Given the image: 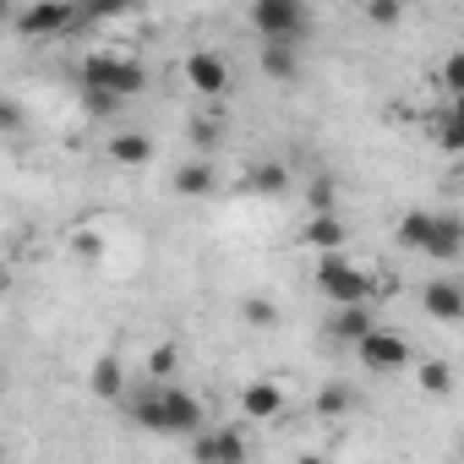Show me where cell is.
Here are the masks:
<instances>
[{
	"label": "cell",
	"mask_w": 464,
	"mask_h": 464,
	"mask_svg": "<svg viewBox=\"0 0 464 464\" xmlns=\"http://www.w3.org/2000/svg\"><path fill=\"white\" fill-rule=\"evenodd\" d=\"M126 410L153 437H197L202 431V399L180 382H148L142 393H126Z\"/></svg>",
	"instance_id": "1"
},
{
	"label": "cell",
	"mask_w": 464,
	"mask_h": 464,
	"mask_svg": "<svg viewBox=\"0 0 464 464\" xmlns=\"http://www.w3.org/2000/svg\"><path fill=\"white\" fill-rule=\"evenodd\" d=\"M82 88H99V93H115L121 104L126 99H137L142 88H148V72H142V61H131V55H115V50H93L88 61H82Z\"/></svg>",
	"instance_id": "2"
},
{
	"label": "cell",
	"mask_w": 464,
	"mask_h": 464,
	"mask_svg": "<svg viewBox=\"0 0 464 464\" xmlns=\"http://www.w3.org/2000/svg\"><path fill=\"white\" fill-rule=\"evenodd\" d=\"M317 290H323L334 306H366V301L377 295V279L361 274L344 252H334V257H317Z\"/></svg>",
	"instance_id": "3"
},
{
	"label": "cell",
	"mask_w": 464,
	"mask_h": 464,
	"mask_svg": "<svg viewBox=\"0 0 464 464\" xmlns=\"http://www.w3.org/2000/svg\"><path fill=\"white\" fill-rule=\"evenodd\" d=\"M306 23H312L306 0H257L252 6V28L263 34V44H295Z\"/></svg>",
	"instance_id": "4"
},
{
	"label": "cell",
	"mask_w": 464,
	"mask_h": 464,
	"mask_svg": "<svg viewBox=\"0 0 464 464\" xmlns=\"http://www.w3.org/2000/svg\"><path fill=\"white\" fill-rule=\"evenodd\" d=\"M191 459L197 464H246L252 459V442L241 426H213L202 437H191Z\"/></svg>",
	"instance_id": "5"
},
{
	"label": "cell",
	"mask_w": 464,
	"mask_h": 464,
	"mask_svg": "<svg viewBox=\"0 0 464 464\" xmlns=\"http://www.w3.org/2000/svg\"><path fill=\"white\" fill-rule=\"evenodd\" d=\"M77 23H82V12L66 6V0H39V6L17 12V34H23V39H55V34L77 28Z\"/></svg>",
	"instance_id": "6"
},
{
	"label": "cell",
	"mask_w": 464,
	"mask_h": 464,
	"mask_svg": "<svg viewBox=\"0 0 464 464\" xmlns=\"http://www.w3.org/2000/svg\"><path fill=\"white\" fill-rule=\"evenodd\" d=\"M459 252H464V218H459V213H431V229H426V246H420V257L453 263Z\"/></svg>",
	"instance_id": "7"
},
{
	"label": "cell",
	"mask_w": 464,
	"mask_h": 464,
	"mask_svg": "<svg viewBox=\"0 0 464 464\" xmlns=\"http://www.w3.org/2000/svg\"><path fill=\"white\" fill-rule=\"evenodd\" d=\"M355 350H361V361H366L372 372H399V366L410 361V344H404L399 334H388V328H372Z\"/></svg>",
	"instance_id": "8"
},
{
	"label": "cell",
	"mask_w": 464,
	"mask_h": 464,
	"mask_svg": "<svg viewBox=\"0 0 464 464\" xmlns=\"http://www.w3.org/2000/svg\"><path fill=\"white\" fill-rule=\"evenodd\" d=\"M186 82H191L197 93L218 99V93L229 88V66H224V55H213V50H197V55H186Z\"/></svg>",
	"instance_id": "9"
},
{
	"label": "cell",
	"mask_w": 464,
	"mask_h": 464,
	"mask_svg": "<svg viewBox=\"0 0 464 464\" xmlns=\"http://www.w3.org/2000/svg\"><path fill=\"white\" fill-rule=\"evenodd\" d=\"M372 328H377V312H372V306H334V317H328V339H334V344H350V350H355Z\"/></svg>",
	"instance_id": "10"
},
{
	"label": "cell",
	"mask_w": 464,
	"mask_h": 464,
	"mask_svg": "<svg viewBox=\"0 0 464 464\" xmlns=\"http://www.w3.org/2000/svg\"><path fill=\"white\" fill-rule=\"evenodd\" d=\"M88 388H93V399H104V404L126 399V366H121V355H115V350H104V355L93 361V372H88Z\"/></svg>",
	"instance_id": "11"
},
{
	"label": "cell",
	"mask_w": 464,
	"mask_h": 464,
	"mask_svg": "<svg viewBox=\"0 0 464 464\" xmlns=\"http://www.w3.org/2000/svg\"><path fill=\"white\" fill-rule=\"evenodd\" d=\"M301 241H306V246H317L323 257H334V252H344V241H350V229H344V218H339V213H317V218H306V229H301Z\"/></svg>",
	"instance_id": "12"
},
{
	"label": "cell",
	"mask_w": 464,
	"mask_h": 464,
	"mask_svg": "<svg viewBox=\"0 0 464 464\" xmlns=\"http://www.w3.org/2000/svg\"><path fill=\"white\" fill-rule=\"evenodd\" d=\"M420 306H426V317H437V323H459V317H464V290H459L453 279H437V285L420 290Z\"/></svg>",
	"instance_id": "13"
},
{
	"label": "cell",
	"mask_w": 464,
	"mask_h": 464,
	"mask_svg": "<svg viewBox=\"0 0 464 464\" xmlns=\"http://www.w3.org/2000/svg\"><path fill=\"white\" fill-rule=\"evenodd\" d=\"M241 410H246V420H274L279 410H285V388L279 382H246L241 388Z\"/></svg>",
	"instance_id": "14"
},
{
	"label": "cell",
	"mask_w": 464,
	"mask_h": 464,
	"mask_svg": "<svg viewBox=\"0 0 464 464\" xmlns=\"http://www.w3.org/2000/svg\"><path fill=\"white\" fill-rule=\"evenodd\" d=\"M110 159L126 164V169H137V164L153 159V137H148V131H115V137H110Z\"/></svg>",
	"instance_id": "15"
},
{
	"label": "cell",
	"mask_w": 464,
	"mask_h": 464,
	"mask_svg": "<svg viewBox=\"0 0 464 464\" xmlns=\"http://www.w3.org/2000/svg\"><path fill=\"white\" fill-rule=\"evenodd\" d=\"M213 186H218V169H213L208 159H186V164L175 169V191H180V197H208Z\"/></svg>",
	"instance_id": "16"
},
{
	"label": "cell",
	"mask_w": 464,
	"mask_h": 464,
	"mask_svg": "<svg viewBox=\"0 0 464 464\" xmlns=\"http://www.w3.org/2000/svg\"><path fill=\"white\" fill-rule=\"evenodd\" d=\"M263 72L274 82H295L301 77V50L295 44H263Z\"/></svg>",
	"instance_id": "17"
},
{
	"label": "cell",
	"mask_w": 464,
	"mask_h": 464,
	"mask_svg": "<svg viewBox=\"0 0 464 464\" xmlns=\"http://www.w3.org/2000/svg\"><path fill=\"white\" fill-rule=\"evenodd\" d=\"M246 186H252V191H263V197H279V191H290V164L263 159V164H252V169H246Z\"/></svg>",
	"instance_id": "18"
},
{
	"label": "cell",
	"mask_w": 464,
	"mask_h": 464,
	"mask_svg": "<svg viewBox=\"0 0 464 464\" xmlns=\"http://www.w3.org/2000/svg\"><path fill=\"white\" fill-rule=\"evenodd\" d=\"M426 229H431V213H420V208L404 213V218H399V246H404V252H420V246H426Z\"/></svg>",
	"instance_id": "19"
},
{
	"label": "cell",
	"mask_w": 464,
	"mask_h": 464,
	"mask_svg": "<svg viewBox=\"0 0 464 464\" xmlns=\"http://www.w3.org/2000/svg\"><path fill=\"white\" fill-rule=\"evenodd\" d=\"M350 404H355V388H344V382H328V388L317 393V415H323V420H334V415H344Z\"/></svg>",
	"instance_id": "20"
},
{
	"label": "cell",
	"mask_w": 464,
	"mask_h": 464,
	"mask_svg": "<svg viewBox=\"0 0 464 464\" xmlns=\"http://www.w3.org/2000/svg\"><path fill=\"white\" fill-rule=\"evenodd\" d=\"M241 317H246L252 328H274V323H279V312H274L268 295H246V301H241Z\"/></svg>",
	"instance_id": "21"
},
{
	"label": "cell",
	"mask_w": 464,
	"mask_h": 464,
	"mask_svg": "<svg viewBox=\"0 0 464 464\" xmlns=\"http://www.w3.org/2000/svg\"><path fill=\"white\" fill-rule=\"evenodd\" d=\"M82 110L99 115V121H115L121 115V99L115 93H99V88H82Z\"/></svg>",
	"instance_id": "22"
},
{
	"label": "cell",
	"mask_w": 464,
	"mask_h": 464,
	"mask_svg": "<svg viewBox=\"0 0 464 464\" xmlns=\"http://www.w3.org/2000/svg\"><path fill=\"white\" fill-rule=\"evenodd\" d=\"M306 197H312V218H317V213H334V202H339V186H334V175H317Z\"/></svg>",
	"instance_id": "23"
},
{
	"label": "cell",
	"mask_w": 464,
	"mask_h": 464,
	"mask_svg": "<svg viewBox=\"0 0 464 464\" xmlns=\"http://www.w3.org/2000/svg\"><path fill=\"white\" fill-rule=\"evenodd\" d=\"M175 361H180V355H175V344L148 350V377H153V382H169V377H175Z\"/></svg>",
	"instance_id": "24"
},
{
	"label": "cell",
	"mask_w": 464,
	"mask_h": 464,
	"mask_svg": "<svg viewBox=\"0 0 464 464\" xmlns=\"http://www.w3.org/2000/svg\"><path fill=\"white\" fill-rule=\"evenodd\" d=\"M420 388L442 399V393H453V372H448L442 361H426V366H420Z\"/></svg>",
	"instance_id": "25"
},
{
	"label": "cell",
	"mask_w": 464,
	"mask_h": 464,
	"mask_svg": "<svg viewBox=\"0 0 464 464\" xmlns=\"http://www.w3.org/2000/svg\"><path fill=\"white\" fill-rule=\"evenodd\" d=\"M442 93H448V99H459V93H464V50H453V55H448V66H442Z\"/></svg>",
	"instance_id": "26"
},
{
	"label": "cell",
	"mask_w": 464,
	"mask_h": 464,
	"mask_svg": "<svg viewBox=\"0 0 464 464\" xmlns=\"http://www.w3.org/2000/svg\"><path fill=\"white\" fill-rule=\"evenodd\" d=\"M437 137H442V148H448V153H459V148H464V121H459V110H448V115L437 121Z\"/></svg>",
	"instance_id": "27"
},
{
	"label": "cell",
	"mask_w": 464,
	"mask_h": 464,
	"mask_svg": "<svg viewBox=\"0 0 464 464\" xmlns=\"http://www.w3.org/2000/svg\"><path fill=\"white\" fill-rule=\"evenodd\" d=\"M399 12H404L399 0H372V6H366V23H377V28H393V23H399Z\"/></svg>",
	"instance_id": "28"
},
{
	"label": "cell",
	"mask_w": 464,
	"mask_h": 464,
	"mask_svg": "<svg viewBox=\"0 0 464 464\" xmlns=\"http://www.w3.org/2000/svg\"><path fill=\"white\" fill-rule=\"evenodd\" d=\"M72 252H77L82 263H99V257H104V241L93 236V229H82V236H72Z\"/></svg>",
	"instance_id": "29"
},
{
	"label": "cell",
	"mask_w": 464,
	"mask_h": 464,
	"mask_svg": "<svg viewBox=\"0 0 464 464\" xmlns=\"http://www.w3.org/2000/svg\"><path fill=\"white\" fill-rule=\"evenodd\" d=\"M0 131H23V110H17L6 93H0Z\"/></svg>",
	"instance_id": "30"
},
{
	"label": "cell",
	"mask_w": 464,
	"mask_h": 464,
	"mask_svg": "<svg viewBox=\"0 0 464 464\" xmlns=\"http://www.w3.org/2000/svg\"><path fill=\"white\" fill-rule=\"evenodd\" d=\"M191 142H197V148H213V142H218V126H213V121H191Z\"/></svg>",
	"instance_id": "31"
},
{
	"label": "cell",
	"mask_w": 464,
	"mask_h": 464,
	"mask_svg": "<svg viewBox=\"0 0 464 464\" xmlns=\"http://www.w3.org/2000/svg\"><path fill=\"white\" fill-rule=\"evenodd\" d=\"M295 464H328V459H323V453H301Z\"/></svg>",
	"instance_id": "32"
},
{
	"label": "cell",
	"mask_w": 464,
	"mask_h": 464,
	"mask_svg": "<svg viewBox=\"0 0 464 464\" xmlns=\"http://www.w3.org/2000/svg\"><path fill=\"white\" fill-rule=\"evenodd\" d=\"M6 17H12V6H6V0H0V23H6Z\"/></svg>",
	"instance_id": "33"
},
{
	"label": "cell",
	"mask_w": 464,
	"mask_h": 464,
	"mask_svg": "<svg viewBox=\"0 0 464 464\" xmlns=\"http://www.w3.org/2000/svg\"><path fill=\"white\" fill-rule=\"evenodd\" d=\"M0 290H6V263H0Z\"/></svg>",
	"instance_id": "34"
}]
</instances>
